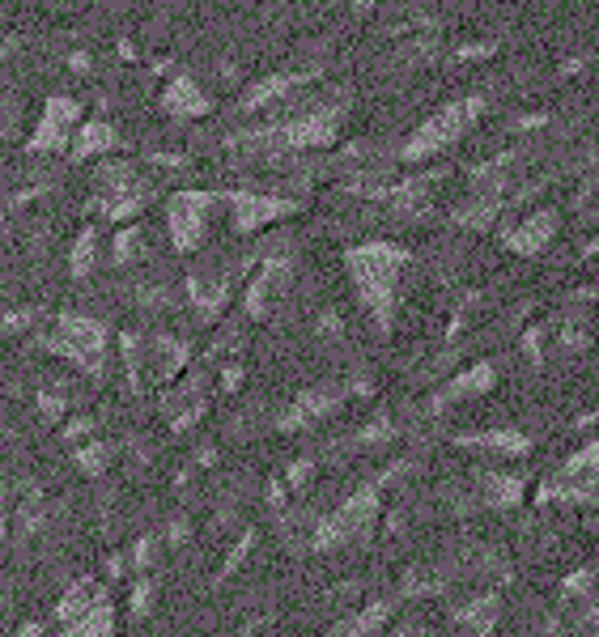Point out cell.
I'll return each mask as SVG.
<instances>
[{
  "label": "cell",
  "mask_w": 599,
  "mask_h": 637,
  "mask_svg": "<svg viewBox=\"0 0 599 637\" xmlns=\"http://www.w3.org/2000/svg\"><path fill=\"white\" fill-rule=\"evenodd\" d=\"M473 56H493V43H468L455 52V60H473Z\"/></svg>",
  "instance_id": "f907efd6"
},
{
  "label": "cell",
  "mask_w": 599,
  "mask_h": 637,
  "mask_svg": "<svg viewBox=\"0 0 599 637\" xmlns=\"http://www.w3.org/2000/svg\"><path fill=\"white\" fill-rule=\"evenodd\" d=\"M102 595H111V586H107V582H98V578H90V573H86V578H73V582L60 591L56 607L43 616V625H47V629H60V625H68V621L86 616V612H90Z\"/></svg>",
  "instance_id": "cb8c5ba5"
},
{
  "label": "cell",
  "mask_w": 599,
  "mask_h": 637,
  "mask_svg": "<svg viewBox=\"0 0 599 637\" xmlns=\"http://www.w3.org/2000/svg\"><path fill=\"white\" fill-rule=\"evenodd\" d=\"M127 582V621H145L158 604V573H136Z\"/></svg>",
  "instance_id": "d590c367"
},
{
  "label": "cell",
  "mask_w": 599,
  "mask_h": 637,
  "mask_svg": "<svg viewBox=\"0 0 599 637\" xmlns=\"http://www.w3.org/2000/svg\"><path fill=\"white\" fill-rule=\"evenodd\" d=\"M434 570L442 573V582L446 586H455V582H468L476 591H485V586H493V591H502L506 582L514 578V561H510V552H506L498 540H459L442 561H434Z\"/></svg>",
  "instance_id": "9c48e42d"
},
{
  "label": "cell",
  "mask_w": 599,
  "mask_h": 637,
  "mask_svg": "<svg viewBox=\"0 0 599 637\" xmlns=\"http://www.w3.org/2000/svg\"><path fill=\"white\" fill-rule=\"evenodd\" d=\"M52 532V498L43 484H18L13 498H9V540L13 548H31V544L47 540Z\"/></svg>",
  "instance_id": "ac0fdd59"
},
{
  "label": "cell",
  "mask_w": 599,
  "mask_h": 637,
  "mask_svg": "<svg viewBox=\"0 0 599 637\" xmlns=\"http://www.w3.org/2000/svg\"><path fill=\"white\" fill-rule=\"evenodd\" d=\"M476 311H480V293H464V298L455 302V311H451V318H446V345H455V340L468 336Z\"/></svg>",
  "instance_id": "f35d334b"
},
{
  "label": "cell",
  "mask_w": 599,
  "mask_h": 637,
  "mask_svg": "<svg viewBox=\"0 0 599 637\" xmlns=\"http://www.w3.org/2000/svg\"><path fill=\"white\" fill-rule=\"evenodd\" d=\"M34 413L43 425H60L64 416L73 413V400H68V382H43L38 391H34Z\"/></svg>",
  "instance_id": "d6a6232c"
},
{
  "label": "cell",
  "mask_w": 599,
  "mask_h": 637,
  "mask_svg": "<svg viewBox=\"0 0 599 637\" xmlns=\"http://www.w3.org/2000/svg\"><path fill=\"white\" fill-rule=\"evenodd\" d=\"M315 472H319V455H302V459H293V463H285L281 468V480L293 502L307 498V489L315 484Z\"/></svg>",
  "instance_id": "74e56055"
},
{
  "label": "cell",
  "mask_w": 599,
  "mask_h": 637,
  "mask_svg": "<svg viewBox=\"0 0 599 637\" xmlns=\"http://www.w3.org/2000/svg\"><path fill=\"white\" fill-rule=\"evenodd\" d=\"M162 107H166L175 120H200V115L213 111V98L200 94V86L179 72V77H170V86H166V94H162Z\"/></svg>",
  "instance_id": "484cf974"
},
{
  "label": "cell",
  "mask_w": 599,
  "mask_h": 637,
  "mask_svg": "<svg viewBox=\"0 0 599 637\" xmlns=\"http://www.w3.org/2000/svg\"><path fill=\"white\" fill-rule=\"evenodd\" d=\"M412 463H417V455H404V459H391V463L375 468L370 477L357 480L336 506L311 518L302 552L366 548V544L379 536V518L382 510H387V502H391V493H396V484L412 477Z\"/></svg>",
  "instance_id": "6da1fadb"
},
{
  "label": "cell",
  "mask_w": 599,
  "mask_h": 637,
  "mask_svg": "<svg viewBox=\"0 0 599 637\" xmlns=\"http://www.w3.org/2000/svg\"><path fill=\"white\" fill-rule=\"evenodd\" d=\"M348 4H353L357 13H370V9H375V0H348Z\"/></svg>",
  "instance_id": "816d5d0a"
},
{
  "label": "cell",
  "mask_w": 599,
  "mask_h": 637,
  "mask_svg": "<svg viewBox=\"0 0 599 637\" xmlns=\"http://www.w3.org/2000/svg\"><path fill=\"white\" fill-rule=\"evenodd\" d=\"M9 484L0 480V552H4V544H9Z\"/></svg>",
  "instance_id": "c3c4849f"
},
{
  "label": "cell",
  "mask_w": 599,
  "mask_h": 637,
  "mask_svg": "<svg viewBox=\"0 0 599 637\" xmlns=\"http://www.w3.org/2000/svg\"><path fill=\"white\" fill-rule=\"evenodd\" d=\"M502 616H506V595L493 591V586L473 591L468 600L446 607V625L464 637H493L498 625H502Z\"/></svg>",
  "instance_id": "ffe728a7"
},
{
  "label": "cell",
  "mask_w": 599,
  "mask_h": 637,
  "mask_svg": "<svg viewBox=\"0 0 599 637\" xmlns=\"http://www.w3.org/2000/svg\"><path fill=\"white\" fill-rule=\"evenodd\" d=\"M56 429H60L64 446H77V443H86V438H95L98 434V416L95 413H68Z\"/></svg>",
  "instance_id": "ee69618b"
},
{
  "label": "cell",
  "mask_w": 599,
  "mask_h": 637,
  "mask_svg": "<svg viewBox=\"0 0 599 637\" xmlns=\"http://www.w3.org/2000/svg\"><path fill=\"white\" fill-rule=\"evenodd\" d=\"M455 450H468V455H489V459H506V463H519L536 450V438L528 429H514V425H493V429H459L451 434Z\"/></svg>",
  "instance_id": "d6986e66"
},
{
  "label": "cell",
  "mask_w": 599,
  "mask_h": 637,
  "mask_svg": "<svg viewBox=\"0 0 599 637\" xmlns=\"http://www.w3.org/2000/svg\"><path fill=\"white\" fill-rule=\"evenodd\" d=\"M98 268V225H81V234L73 238L68 252V277L73 281H90Z\"/></svg>",
  "instance_id": "1f68e13d"
},
{
  "label": "cell",
  "mask_w": 599,
  "mask_h": 637,
  "mask_svg": "<svg viewBox=\"0 0 599 637\" xmlns=\"http://www.w3.org/2000/svg\"><path fill=\"white\" fill-rule=\"evenodd\" d=\"M348 107L336 102V107H319L302 120H289V124H273L259 127V132H247V136H234V149H252V154H298V149H328L336 136H341V124H345Z\"/></svg>",
  "instance_id": "8992f818"
},
{
  "label": "cell",
  "mask_w": 599,
  "mask_h": 637,
  "mask_svg": "<svg viewBox=\"0 0 599 637\" xmlns=\"http://www.w3.org/2000/svg\"><path fill=\"white\" fill-rule=\"evenodd\" d=\"M311 72H273V77H264V81H255L252 90L243 94V102H239V111H259V107H268V102H277V98H285L293 86H302Z\"/></svg>",
  "instance_id": "f546056e"
},
{
  "label": "cell",
  "mask_w": 599,
  "mask_h": 637,
  "mask_svg": "<svg viewBox=\"0 0 599 637\" xmlns=\"http://www.w3.org/2000/svg\"><path fill=\"white\" fill-rule=\"evenodd\" d=\"M557 230H562V213L557 209H532L519 222H506L498 230V243H502L506 252L523 255V259H536V255L548 252V243L557 238Z\"/></svg>",
  "instance_id": "44dd1931"
},
{
  "label": "cell",
  "mask_w": 599,
  "mask_h": 637,
  "mask_svg": "<svg viewBox=\"0 0 599 637\" xmlns=\"http://www.w3.org/2000/svg\"><path fill=\"white\" fill-rule=\"evenodd\" d=\"M115 145H120V132L107 124V120H90V124H81V132L68 141V158L90 161L98 154H111Z\"/></svg>",
  "instance_id": "f1b7e54d"
},
{
  "label": "cell",
  "mask_w": 599,
  "mask_h": 637,
  "mask_svg": "<svg viewBox=\"0 0 599 637\" xmlns=\"http://www.w3.org/2000/svg\"><path fill=\"white\" fill-rule=\"evenodd\" d=\"M136 306H145V311H179L175 293L166 286H141L136 289Z\"/></svg>",
  "instance_id": "f6af8a7d"
},
{
  "label": "cell",
  "mask_w": 599,
  "mask_h": 637,
  "mask_svg": "<svg viewBox=\"0 0 599 637\" xmlns=\"http://www.w3.org/2000/svg\"><path fill=\"white\" fill-rule=\"evenodd\" d=\"M154 204V188L149 179H141V170L132 161H107L98 170V183H95V209L102 222L111 225H132L141 222V213Z\"/></svg>",
  "instance_id": "30bf717a"
},
{
  "label": "cell",
  "mask_w": 599,
  "mask_h": 637,
  "mask_svg": "<svg viewBox=\"0 0 599 637\" xmlns=\"http://www.w3.org/2000/svg\"><path fill=\"white\" fill-rule=\"evenodd\" d=\"M528 502V477L506 468H476L451 489L446 510L455 518H480V514H510Z\"/></svg>",
  "instance_id": "52a82bcc"
},
{
  "label": "cell",
  "mask_w": 599,
  "mask_h": 637,
  "mask_svg": "<svg viewBox=\"0 0 599 637\" xmlns=\"http://www.w3.org/2000/svg\"><path fill=\"white\" fill-rule=\"evenodd\" d=\"M400 438V421L396 413H375L370 421H362L357 429L341 434L336 443H328L323 459H348V455H370V450H382Z\"/></svg>",
  "instance_id": "603a6c76"
},
{
  "label": "cell",
  "mask_w": 599,
  "mask_h": 637,
  "mask_svg": "<svg viewBox=\"0 0 599 637\" xmlns=\"http://www.w3.org/2000/svg\"><path fill=\"white\" fill-rule=\"evenodd\" d=\"M31 345L47 357H60L68 366H77L86 379H107V353H111V327L98 315L81 311H52L31 332Z\"/></svg>",
  "instance_id": "3957f363"
},
{
  "label": "cell",
  "mask_w": 599,
  "mask_h": 637,
  "mask_svg": "<svg viewBox=\"0 0 599 637\" xmlns=\"http://www.w3.org/2000/svg\"><path fill=\"white\" fill-rule=\"evenodd\" d=\"M145 161H154L162 170H188V158H179V154H149Z\"/></svg>",
  "instance_id": "681fc988"
},
{
  "label": "cell",
  "mask_w": 599,
  "mask_h": 637,
  "mask_svg": "<svg viewBox=\"0 0 599 637\" xmlns=\"http://www.w3.org/2000/svg\"><path fill=\"white\" fill-rule=\"evenodd\" d=\"M412 252L404 243H387V238H370L345 252V268L353 293L362 302V311L370 318V327L382 340L396 332L400 318V302H404V277H409Z\"/></svg>",
  "instance_id": "7a4b0ae2"
},
{
  "label": "cell",
  "mask_w": 599,
  "mask_h": 637,
  "mask_svg": "<svg viewBox=\"0 0 599 637\" xmlns=\"http://www.w3.org/2000/svg\"><path fill=\"white\" fill-rule=\"evenodd\" d=\"M362 400H375V379L362 366H353L341 379H323L315 387H302L277 413L273 429L277 434H302V429H315V425L332 421L336 413H345L348 404H362Z\"/></svg>",
  "instance_id": "5b68a950"
},
{
  "label": "cell",
  "mask_w": 599,
  "mask_h": 637,
  "mask_svg": "<svg viewBox=\"0 0 599 637\" xmlns=\"http://www.w3.org/2000/svg\"><path fill=\"white\" fill-rule=\"evenodd\" d=\"M127 552V578H136V573H158V561H162V540L158 532H145V536H136V540L124 548Z\"/></svg>",
  "instance_id": "e575fe53"
},
{
  "label": "cell",
  "mask_w": 599,
  "mask_h": 637,
  "mask_svg": "<svg viewBox=\"0 0 599 637\" xmlns=\"http://www.w3.org/2000/svg\"><path fill=\"white\" fill-rule=\"evenodd\" d=\"M221 204L230 209V225L239 234H259L273 222L302 213V195H285V191H221Z\"/></svg>",
  "instance_id": "2e32d148"
},
{
  "label": "cell",
  "mask_w": 599,
  "mask_h": 637,
  "mask_svg": "<svg viewBox=\"0 0 599 637\" xmlns=\"http://www.w3.org/2000/svg\"><path fill=\"white\" fill-rule=\"evenodd\" d=\"M379 637H446V629H439L434 621H425V616H417V612H400Z\"/></svg>",
  "instance_id": "ab89813d"
},
{
  "label": "cell",
  "mask_w": 599,
  "mask_h": 637,
  "mask_svg": "<svg viewBox=\"0 0 599 637\" xmlns=\"http://www.w3.org/2000/svg\"><path fill=\"white\" fill-rule=\"evenodd\" d=\"M43 318H47V306H18V311L0 315V332L4 336H31Z\"/></svg>",
  "instance_id": "b9f144b4"
},
{
  "label": "cell",
  "mask_w": 599,
  "mask_h": 637,
  "mask_svg": "<svg viewBox=\"0 0 599 637\" xmlns=\"http://www.w3.org/2000/svg\"><path fill=\"white\" fill-rule=\"evenodd\" d=\"M102 582H107V586H120V582H127V552L124 548H115V552H107V557H102Z\"/></svg>",
  "instance_id": "bcb514c9"
},
{
  "label": "cell",
  "mask_w": 599,
  "mask_h": 637,
  "mask_svg": "<svg viewBox=\"0 0 599 637\" xmlns=\"http://www.w3.org/2000/svg\"><path fill=\"white\" fill-rule=\"evenodd\" d=\"M221 204L218 191H175L166 204V230L179 255H196L209 243V217Z\"/></svg>",
  "instance_id": "9a60e30c"
},
{
  "label": "cell",
  "mask_w": 599,
  "mask_h": 637,
  "mask_svg": "<svg viewBox=\"0 0 599 637\" xmlns=\"http://www.w3.org/2000/svg\"><path fill=\"white\" fill-rule=\"evenodd\" d=\"M77 124H81V102H73V98H64V94L47 98L43 120L34 124L31 141H26V154H64Z\"/></svg>",
  "instance_id": "7402d4cb"
},
{
  "label": "cell",
  "mask_w": 599,
  "mask_h": 637,
  "mask_svg": "<svg viewBox=\"0 0 599 637\" xmlns=\"http://www.w3.org/2000/svg\"><path fill=\"white\" fill-rule=\"evenodd\" d=\"M191 361L196 357H191L188 336H175L166 327H149V332L136 327V370H141L145 391H166L175 379H184Z\"/></svg>",
  "instance_id": "4fadbf2b"
},
{
  "label": "cell",
  "mask_w": 599,
  "mask_h": 637,
  "mask_svg": "<svg viewBox=\"0 0 599 637\" xmlns=\"http://www.w3.org/2000/svg\"><path fill=\"white\" fill-rule=\"evenodd\" d=\"M68 455H73V468H77L86 480H102L111 468H115V443L102 438V434H95V438H86V443H77V446H68Z\"/></svg>",
  "instance_id": "4316f807"
},
{
  "label": "cell",
  "mask_w": 599,
  "mask_h": 637,
  "mask_svg": "<svg viewBox=\"0 0 599 637\" xmlns=\"http://www.w3.org/2000/svg\"><path fill=\"white\" fill-rule=\"evenodd\" d=\"M599 493V443H583L574 455H566L548 477L536 484L540 510H566V506H596Z\"/></svg>",
  "instance_id": "ba28073f"
},
{
  "label": "cell",
  "mask_w": 599,
  "mask_h": 637,
  "mask_svg": "<svg viewBox=\"0 0 599 637\" xmlns=\"http://www.w3.org/2000/svg\"><path fill=\"white\" fill-rule=\"evenodd\" d=\"M213 404H218V391H213V370H209V366H200V361H191L188 370H184V379H175L166 391H162L158 416L166 421V429H170L175 438H184V434H191L196 425H204V421H209Z\"/></svg>",
  "instance_id": "7c38bea8"
},
{
  "label": "cell",
  "mask_w": 599,
  "mask_h": 637,
  "mask_svg": "<svg viewBox=\"0 0 599 637\" xmlns=\"http://www.w3.org/2000/svg\"><path fill=\"white\" fill-rule=\"evenodd\" d=\"M213 370V391H218V400H234L239 391H243V382H247V361L243 357H221L218 366H209Z\"/></svg>",
  "instance_id": "8d00e7d4"
},
{
  "label": "cell",
  "mask_w": 599,
  "mask_h": 637,
  "mask_svg": "<svg viewBox=\"0 0 599 637\" xmlns=\"http://www.w3.org/2000/svg\"><path fill=\"white\" fill-rule=\"evenodd\" d=\"M523 353H528V366H532V370H544V361H548V353H553V332H548L544 323H532V327L523 332Z\"/></svg>",
  "instance_id": "7bdbcfd3"
},
{
  "label": "cell",
  "mask_w": 599,
  "mask_h": 637,
  "mask_svg": "<svg viewBox=\"0 0 599 637\" xmlns=\"http://www.w3.org/2000/svg\"><path fill=\"white\" fill-rule=\"evenodd\" d=\"M493 387H498V361H473V366L455 370L442 387H434V391L421 400V416L451 413V409H459V404H468V400L489 395Z\"/></svg>",
  "instance_id": "e0dca14e"
},
{
  "label": "cell",
  "mask_w": 599,
  "mask_h": 637,
  "mask_svg": "<svg viewBox=\"0 0 599 637\" xmlns=\"http://www.w3.org/2000/svg\"><path fill=\"white\" fill-rule=\"evenodd\" d=\"M115 629H120V604L115 595H102L86 616L68 621L60 629H47L43 637H115Z\"/></svg>",
  "instance_id": "d4e9b609"
},
{
  "label": "cell",
  "mask_w": 599,
  "mask_h": 637,
  "mask_svg": "<svg viewBox=\"0 0 599 637\" xmlns=\"http://www.w3.org/2000/svg\"><path fill=\"white\" fill-rule=\"evenodd\" d=\"M485 111H489V98L485 94H468V98H459V102H451V107H442L439 115H430V120L400 145V161L417 166V161L439 158L442 149H451L459 136H468V127H473Z\"/></svg>",
  "instance_id": "8fae6325"
},
{
  "label": "cell",
  "mask_w": 599,
  "mask_h": 637,
  "mask_svg": "<svg viewBox=\"0 0 599 637\" xmlns=\"http://www.w3.org/2000/svg\"><path fill=\"white\" fill-rule=\"evenodd\" d=\"M234 293H239V268H188L184 277V306L191 311L196 327H213L230 311Z\"/></svg>",
  "instance_id": "5bb4252c"
},
{
  "label": "cell",
  "mask_w": 599,
  "mask_h": 637,
  "mask_svg": "<svg viewBox=\"0 0 599 637\" xmlns=\"http://www.w3.org/2000/svg\"><path fill=\"white\" fill-rule=\"evenodd\" d=\"M502 213H506L502 195H468L464 204L451 209V225H459V230H493V225L502 222Z\"/></svg>",
  "instance_id": "83f0119b"
},
{
  "label": "cell",
  "mask_w": 599,
  "mask_h": 637,
  "mask_svg": "<svg viewBox=\"0 0 599 637\" xmlns=\"http://www.w3.org/2000/svg\"><path fill=\"white\" fill-rule=\"evenodd\" d=\"M191 532H196L191 514H188V510H175V514H170V518H166V523L158 527V540H162V548H166V552H179V548L191 540Z\"/></svg>",
  "instance_id": "60d3db41"
},
{
  "label": "cell",
  "mask_w": 599,
  "mask_h": 637,
  "mask_svg": "<svg viewBox=\"0 0 599 637\" xmlns=\"http://www.w3.org/2000/svg\"><path fill=\"white\" fill-rule=\"evenodd\" d=\"M255 544H259V532H255L252 523H243V527H239V536H234V544L225 548V557H221L218 573H213V591H218V586H225L234 573H239L243 566H247V561H252Z\"/></svg>",
  "instance_id": "4dcf8cb0"
},
{
  "label": "cell",
  "mask_w": 599,
  "mask_h": 637,
  "mask_svg": "<svg viewBox=\"0 0 599 637\" xmlns=\"http://www.w3.org/2000/svg\"><path fill=\"white\" fill-rule=\"evenodd\" d=\"M451 586L442 582V573L434 566H409V570L396 578L391 591H382L375 600H366L362 607L345 612L332 629L323 637H379L400 612H409L412 604H430V600H442Z\"/></svg>",
  "instance_id": "277c9868"
},
{
  "label": "cell",
  "mask_w": 599,
  "mask_h": 637,
  "mask_svg": "<svg viewBox=\"0 0 599 637\" xmlns=\"http://www.w3.org/2000/svg\"><path fill=\"white\" fill-rule=\"evenodd\" d=\"M315 327H319V340H328V345H345V318L336 315V311H323Z\"/></svg>",
  "instance_id": "7dc6e473"
},
{
  "label": "cell",
  "mask_w": 599,
  "mask_h": 637,
  "mask_svg": "<svg viewBox=\"0 0 599 637\" xmlns=\"http://www.w3.org/2000/svg\"><path fill=\"white\" fill-rule=\"evenodd\" d=\"M149 252V243H145V225L132 222V225H120L115 230V243H111V264L115 268H132V264H141Z\"/></svg>",
  "instance_id": "836d02e7"
}]
</instances>
